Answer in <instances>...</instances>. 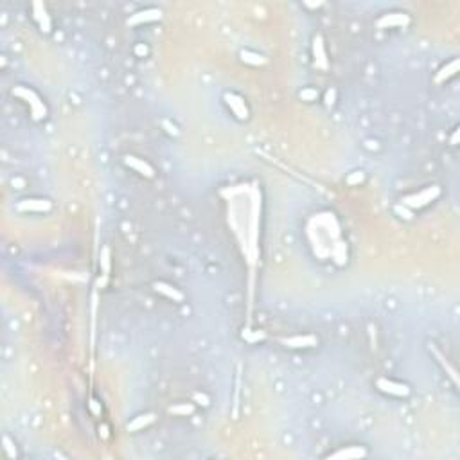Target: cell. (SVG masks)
<instances>
[{"instance_id":"6da1fadb","label":"cell","mask_w":460,"mask_h":460,"mask_svg":"<svg viewBox=\"0 0 460 460\" xmlns=\"http://www.w3.org/2000/svg\"><path fill=\"white\" fill-rule=\"evenodd\" d=\"M377 388L385 394H390V396H397V397H407L410 394V387L404 383H399V381H392L387 380V377H381L377 381Z\"/></svg>"},{"instance_id":"7a4b0ae2","label":"cell","mask_w":460,"mask_h":460,"mask_svg":"<svg viewBox=\"0 0 460 460\" xmlns=\"http://www.w3.org/2000/svg\"><path fill=\"white\" fill-rule=\"evenodd\" d=\"M437 196H439V187H430V189H424L422 193L412 194V196L404 198L403 203L415 209V207H422V205H426V203H430L431 200H435Z\"/></svg>"},{"instance_id":"3957f363","label":"cell","mask_w":460,"mask_h":460,"mask_svg":"<svg viewBox=\"0 0 460 460\" xmlns=\"http://www.w3.org/2000/svg\"><path fill=\"white\" fill-rule=\"evenodd\" d=\"M16 95H20L22 99H29L27 103H31V110L36 117H45V106H43L42 99L35 94L33 90H27V88H16L15 90Z\"/></svg>"},{"instance_id":"277c9868","label":"cell","mask_w":460,"mask_h":460,"mask_svg":"<svg viewBox=\"0 0 460 460\" xmlns=\"http://www.w3.org/2000/svg\"><path fill=\"white\" fill-rule=\"evenodd\" d=\"M50 207L52 203L43 198H27L18 203V210H25V212H47L50 210Z\"/></svg>"},{"instance_id":"5b68a950","label":"cell","mask_w":460,"mask_h":460,"mask_svg":"<svg viewBox=\"0 0 460 460\" xmlns=\"http://www.w3.org/2000/svg\"><path fill=\"white\" fill-rule=\"evenodd\" d=\"M225 99H227L228 108L232 110V114L236 115V117H239V119L248 117V108H247V104H245L243 97H239V95H236V94H227L225 95Z\"/></svg>"},{"instance_id":"8992f818","label":"cell","mask_w":460,"mask_h":460,"mask_svg":"<svg viewBox=\"0 0 460 460\" xmlns=\"http://www.w3.org/2000/svg\"><path fill=\"white\" fill-rule=\"evenodd\" d=\"M327 456H331V458H361V456H367V449H363L361 446H345L338 451L329 453Z\"/></svg>"},{"instance_id":"52a82bcc","label":"cell","mask_w":460,"mask_h":460,"mask_svg":"<svg viewBox=\"0 0 460 460\" xmlns=\"http://www.w3.org/2000/svg\"><path fill=\"white\" fill-rule=\"evenodd\" d=\"M126 166H129L131 169H135V171L139 173V175L142 176H148V178H151L153 175H155V171H153V168L149 166L148 162H144L142 158H139V156H126Z\"/></svg>"},{"instance_id":"ba28073f","label":"cell","mask_w":460,"mask_h":460,"mask_svg":"<svg viewBox=\"0 0 460 460\" xmlns=\"http://www.w3.org/2000/svg\"><path fill=\"white\" fill-rule=\"evenodd\" d=\"M408 23L407 13H388L377 22L380 27H403Z\"/></svg>"},{"instance_id":"9c48e42d","label":"cell","mask_w":460,"mask_h":460,"mask_svg":"<svg viewBox=\"0 0 460 460\" xmlns=\"http://www.w3.org/2000/svg\"><path fill=\"white\" fill-rule=\"evenodd\" d=\"M155 289L156 291H160L162 295H166L168 299H171V301H176V302H182L183 301V295L178 291V289L175 288V286L168 284V282H156L155 284Z\"/></svg>"},{"instance_id":"30bf717a","label":"cell","mask_w":460,"mask_h":460,"mask_svg":"<svg viewBox=\"0 0 460 460\" xmlns=\"http://www.w3.org/2000/svg\"><path fill=\"white\" fill-rule=\"evenodd\" d=\"M318 340L315 336H293V338L282 340V343H286V347H313Z\"/></svg>"},{"instance_id":"8fae6325","label":"cell","mask_w":460,"mask_h":460,"mask_svg":"<svg viewBox=\"0 0 460 460\" xmlns=\"http://www.w3.org/2000/svg\"><path fill=\"white\" fill-rule=\"evenodd\" d=\"M156 18H160L158 9H146V11H141V13H137V15L131 16L129 23H139V22H142V20L146 22V20H156Z\"/></svg>"},{"instance_id":"7c38bea8","label":"cell","mask_w":460,"mask_h":460,"mask_svg":"<svg viewBox=\"0 0 460 460\" xmlns=\"http://www.w3.org/2000/svg\"><path fill=\"white\" fill-rule=\"evenodd\" d=\"M153 419H155L153 415H141L131 424H128V430H141L142 426H148L149 422H153Z\"/></svg>"},{"instance_id":"4fadbf2b","label":"cell","mask_w":460,"mask_h":460,"mask_svg":"<svg viewBox=\"0 0 460 460\" xmlns=\"http://www.w3.org/2000/svg\"><path fill=\"white\" fill-rule=\"evenodd\" d=\"M241 58H243V61H247V63H252V65L264 63V58H262L261 54L250 52V50H243V52H241Z\"/></svg>"},{"instance_id":"5bb4252c","label":"cell","mask_w":460,"mask_h":460,"mask_svg":"<svg viewBox=\"0 0 460 460\" xmlns=\"http://www.w3.org/2000/svg\"><path fill=\"white\" fill-rule=\"evenodd\" d=\"M456 69H458V61L453 60V61H451V65H449L448 69H442V70H441V74H439V76H437V81H442V79H444V76H446V77L453 76V74L456 72Z\"/></svg>"},{"instance_id":"9a60e30c","label":"cell","mask_w":460,"mask_h":460,"mask_svg":"<svg viewBox=\"0 0 460 460\" xmlns=\"http://www.w3.org/2000/svg\"><path fill=\"white\" fill-rule=\"evenodd\" d=\"M302 97H304V99H308V101H313L316 97V92L315 90H306V92H302Z\"/></svg>"},{"instance_id":"2e32d148","label":"cell","mask_w":460,"mask_h":460,"mask_svg":"<svg viewBox=\"0 0 460 460\" xmlns=\"http://www.w3.org/2000/svg\"><path fill=\"white\" fill-rule=\"evenodd\" d=\"M171 412H175V414H178V412H182V414H191L193 412V407H182V408H171Z\"/></svg>"},{"instance_id":"e0dca14e","label":"cell","mask_w":460,"mask_h":460,"mask_svg":"<svg viewBox=\"0 0 460 460\" xmlns=\"http://www.w3.org/2000/svg\"><path fill=\"white\" fill-rule=\"evenodd\" d=\"M137 54H148V49L146 47H137Z\"/></svg>"}]
</instances>
